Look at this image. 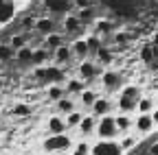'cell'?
<instances>
[{
	"label": "cell",
	"mask_w": 158,
	"mask_h": 155,
	"mask_svg": "<svg viewBox=\"0 0 158 155\" xmlns=\"http://www.w3.org/2000/svg\"><path fill=\"white\" fill-rule=\"evenodd\" d=\"M33 76L40 81V83H48V85H64V81L68 79L66 76V70L62 66H37Z\"/></svg>",
	"instance_id": "obj_1"
},
{
	"label": "cell",
	"mask_w": 158,
	"mask_h": 155,
	"mask_svg": "<svg viewBox=\"0 0 158 155\" xmlns=\"http://www.w3.org/2000/svg\"><path fill=\"white\" fill-rule=\"evenodd\" d=\"M138 96H141V87L138 85H123L118 90V99H116L114 107L118 109V114H132L136 109Z\"/></svg>",
	"instance_id": "obj_2"
},
{
	"label": "cell",
	"mask_w": 158,
	"mask_h": 155,
	"mask_svg": "<svg viewBox=\"0 0 158 155\" xmlns=\"http://www.w3.org/2000/svg\"><path fill=\"white\" fill-rule=\"evenodd\" d=\"M73 144H75L73 135H68V131H66V133H57V135H46L42 142V151L44 153H66L73 149Z\"/></svg>",
	"instance_id": "obj_3"
},
{
	"label": "cell",
	"mask_w": 158,
	"mask_h": 155,
	"mask_svg": "<svg viewBox=\"0 0 158 155\" xmlns=\"http://www.w3.org/2000/svg\"><path fill=\"white\" fill-rule=\"evenodd\" d=\"M97 140H116L118 138V131L114 127V116L108 114V116H101L97 118V125H94V133Z\"/></svg>",
	"instance_id": "obj_4"
},
{
	"label": "cell",
	"mask_w": 158,
	"mask_h": 155,
	"mask_svg": "<svg viewBox=\"0 0 158 155\" xmlns=\"http://www.w3.org/2000/svg\"><path fill=\"white\" fill-rule=\"evenodd\" d=\"M156 129V111L154 114H136L132 116V131L138 135H149Z\"/></svg>",
	"instance_id": "obj_5"
},
{
	"label": "cell",
	"mask_w": 158,
	"mask_h": 155,
	"mask_svg": "<svg viewBox=\"0 0 158 155\" xmlns=\"http://www.w3.org/2000/svg\"><path fill=\"white\" fill-rule=\"evenodd\" d=\"M90 155H125L116 140H97L90 144Z\"/></svg>",
	"instance_id": "obj_6"
},
{
	"label": "cell",
	"mask_w": 158,
	"mask_h": 155,
	"mask_svg": "<svg viewBox=\"0 0 158 155\" xmlns=\"http://www.w3.org/2000/svg\"><path fill=\"white\" fill-rule=\"evenodd\" d=\"M99 74H101V72H99V66L92 59H81V61H79V66H77V79H81L86 85H88V81L97 79Z\"/></svg>",
	"instance_id": "obj_7"
},
{
	"label": "cell",
	"mask_w": 158,
	"mask_h": 155,
	"mask_svg": "<svg viewBox=\"0 0 158 155\" xmlns=\"http://www.w3.org/2000/svg\"><path fill=\"white\" fill-rule=\"evenodd\" d=\"M101 87L108 92H116L123 87V74L118 70H106L101 72Z\"/></svg>",
	"instance_id": "obj_8"
},
{
	"label": "cell",
	"mask_w": 158,
	"mask_h": 155,
	"mask_svg": "<svg viewBox=\"0 0 158 155\" xmlns=\"http://www.w3.org/2000/svg\"><path fill=\"white\" fill-rule=\"evenodd\" d=\"M112 109H114V103H112L110 96H97V101L92 103V107H90L88 114L94 116V118H101V116L112 114Z\"/></svg>",
	"instance_id": "obj_9"
},
{
	"label": "cell",
	"mask_w": 158,
	"mask_h": 155,
	"mask_svg": "<svg viewBox=\"0 0 158 155\" xmlns=\"http://www.w3.org/2000/svg\"><path fill=\"white\" fill-rule=\"evenodd\" d=\"M18 9H20L18 0H0V26L9 24L13 17H15Z\"/></svg>",
	"instance_id": "obj_10"
},
{
	"label": "cell",
	"mask_w": 158,
	"mask_h": 155,
	"mask_svg": "<svg viewBox=\"0 0 158 155\" xmlns=\"http://www.w3.org/2000/svg\"><path fill=\"white\" fill-rule=\"evenodd\" d=\"M62 31L66 35H79L84 31V26H81V22L77 20L75 13H68V15H64V20H62Z\"/></svg>",
	"instance_id": "obj_11"
},
{
	"label": "cell",
	"mask_w": 158,
	"mask_h": 155,
	"mask_svg": "<svg viewBox=\"0 0 158 155\" xmlns=\"http://www.w3.org/2000/svg\"><path fill=\"white\" fill-rule=\"evenodd\" d=\"M136 114H154L156 111V99L152 94H141L136 101Z\"/></svg>",
	"instance_id": "obj_12"
},
{
	"label": "cell",
	"mask_w": 158,
	"mask_h": 155,
	"mask_svg": "<svg viewBox=\"0 0 158 155\" xmlns=\"http://www.w3.org/2000/svg\"><path fill=\"white\" fill-rule=\"evenodd\" d=\"M51 57H53V64H55V66H62V68H64V66L73 59L70 46H68V44H62L59 48H55V50L51 52Z\"/></svg>",
	"instance_id": "obj_13"
},
{
	"label": "cell",
	"mask_w": 158,
	"mask_h": 155,
	"mask_svg": "<svg viewBox=\"0 0 158 155\" xmlns=\"http://www.w3.org/2000/svg\"><path fill=\"white\" fill-rule=\"evenodd\" d=\"M33 29L40 31L42 35H48V33H55L57 31V22H55V17L44 15V17H37V20L33 22Z\"/></svg>",
	"instance_id": "obj_14"
},
{
	"label": "cell",
	"mask_w": 158,
	"mask_h": 155,
	"mask_svg": "<svg viewBox=\"0 0 158 155\" xmlns=\"http://www.w3.org/2000/svg\"><path fill=\"white\" fill-rule=\"evenodd\" d=\"M62 87H64V94H66V96H79V94H81L88 85H86L81 79L73 76V79H66V81H64V85H62Z\"/></svg>",
	"instance_id": "obj_15"
},
{
	"label": "cell",
	"mask_w": 158,
	"mask_h": 155,
	"mask_svg": "<svg viewBox=\"0 0 158 155\" xmlns=\"http://www.w3.org/2000/svg\"><path fill=\"white\" fill-rule=\"evenodd\" d=\"M97 96H99V94H97V92H94L92 87H86V90H84L81 94H79V96H77V99H79V101H77V105H79V109H81V111H86V109H88V111H90V107H92V103L97 101Z\"/></svg>",
	"instance_id": "obj_16"
},
{
	"label": "cell",
	"mask_w": 158,
	"mask_h": 155,
	"mask_svg": "<svg viewBox=\"0 0 158 155\" xmlns=\"http://www.w3.org/2000/svg\"><path fill=\"white\" fill-rule=\"evenodd\" d=\"M55 107H57V116H64L66 114H70V111H75L79 105H77V101L73 99V96H62V99H59L57 103H55Z\"/></svg>",
	"instance_id": "obj_17"
},
{
	"label": "cell",
	"mask_w": 158,
	"mask_h": 155,
	"mask_svg": "<svg viewBox=\"0 0 158 155\" xmlns=\"http://www.w3.org/2000/svg\"><path fill=\"white\" fill-rule=\"evenodd\" d=\"M114 127H116L118 135L130 133L132 131V114H116L114 116Z\"/></svg>",
	"instance_id": "obj_18"
},
{
	"label": "cell",
	"mask_w": 158,
	"mask_h": 155,
	"mask_svg": "<svg viewBox=\"0 0 158 155\" xmlns=\"http://www.w3.org/2000/svg\"><path fill=\"white\" fill-rule=\"evenodd\" d=\"M70 46V52H73V59H86L88 57V48H86V40L84 37H77V40H73V44H68Z\"/></svg>",
	"instance_id": "obj_19"
},
{
	"label": "cell",
	"mask_w": 158,
	"mask_h": 155,
	"mask_svg": "<svg viewBox=\"0 0 158 155\" xmlns=\"http://www.w3.org/2000/svg\"><path fill=\"white\" fill-rule=\"evenodd\" d=\"M46 131L48 135H57V133H66V125H64V118L62 116H51V118L46 120Z\"/></svg>",
	"instance_id": "obj_20"
},
{
	"label": "cell",
	"mask_w": 158,
	"mask_h": 155,
	"mask_svg": "<svg viewBox=\"0 0 158 155\" xmlns=\"http://www.w3.org/2000/svg\"><path fill=\"white\" fill-rule=\"evenodd\" d=\"M94 125H97V118L94 116H90V114H84V118H81V122L77 125V131H79V135H92L94 133Z\"/></svg>",
	"instance_id": "obj_21"
},
{
	"label": "cell",
	"mask_w": 158,
	"mask_h": 155,
	"mask_svg": "<svg viewBox=\"0 0 158 155\" xmlns=\"http://www.w3.org/2000/svg\"><path fill=\"white\" fill-rule=\"evenodd\" d=\"M62 44H66V42H64V33H57V31H55V33H48V35H46L42 48H46L48 52H53L55 48H59Z\"/></svg>",
	"instance_id": "obj_22"
},
{
	"label": "cell",
	"mask_w": 158,
	"mask_h": 155,
	"mask_svg": "<svg viewBox=\"0 0 158 155\" xmlns=\"http://www.w3.org/2000/svg\"><path fill=\"white\" fill-rule=\"evenodd\" d=\"M97 66H110L112 61H114V55H112V50L108 48V46H101L97 50V55H94V59H92Z\"/></svg>",
	"instance_id": "obj_23"
},
{
	"label": "cell",
	"mask_w": 158,
	"mask_h": 155,
	"mask_svg": "<svg viewBox=\"0 0 158 155\" xmlns=\"http://www.w3.org/2000/svg\"><path fill=\"white\" fill-rule=\"evenodd\" d=\"M84 40H86V48H88V57H92V59H94V55H97V50H99V48H101V46H103V40H101V37H99V35H94V33H90V35H86V37H84Z\"/></svg>",
	"instance_id": "obj_24"
},
{
	"label": "cell",
	"mask_w": 158,
	"mask_h": 155,
	"mask_svg": "<svg viewBox=\"0 0 158 155\" xmlns=\"http://www.w3.org/2000/svg\"><path fill=\"white\" fill-rule=\"evenodd\" d=\"M84 114L86 111H81V109H75V111H70V114H66L64 116V125H66V131H70V129H77V125L81 122V118H84Z\"/></svg>",
	"instance_id": "obj_25"
},
{
	"label": "cell",
	"mask_w": 158,
	"mask_h": 155,
	"mask_svg": "<svg viewBox=\"0 0 158 155\" xmlns=\"http://www.w3.org/2000/svg\"><path fill=\"white\" fill-rule=\"evenodd\" d=\"M116 142H118V146H121V151L123 153H127V151H132L134 146H136V142H138V138L130 131V133H123V135H118L116 138Z\"/></svg>",
	"instance_id": "obj_26"
},
{
	"label": "cell",
	"mask_w": 158,
	"mask_h": 155,
	"mask_svg": "<svg viewBox=\"0 0 158 155\" xmlns=\"http://www.w3.org/2000/svg\"><path fill=\"white\" fill-rule=\"evenodd\" d=\"M51 59V52L46 48H33V55H31V64L33 66H46V61Z\"/></svg>",
	"instance_id": "obj_27"
},
{
	"label": "cell",
	"mask_w": 158,
	"mask_h": 155,
	"mask_svg": "<svg viewBox=\"0 0 158 155\" xmlns=\"http://www.w3.org/2000/svg\"><path fill=\"white\" fill-rule=\"evenodd\" d=\"M31 55H33V46H22V48H18L15 55H13V59H18L20 64H31Z\"/></svg>",
	"instance_id": "obj_28"
},
{
	"label": "cell",
	"mask_w": 158,
	"mask_h": 155,
	"mask_svg": "<svg viewBox=\"0 0 158 155\" xmlns=\"http://www.w3.org/2000/svg\"><path fill=\"white\" fill-rule=\"evenodd\" d=\"M27 44H29V35H27V33H15V35L11 37V42H9V48H11V50H18V48L27 46Z\"/></svg>",
	"instance_id": "obj_29"
},
{
	"label": "cell",
	"mask_w": 158,
	"mask_h": 155,
	"mask_svg": "<svg viewBox=\"0 0 158 155\" xmlns=\"http://www.w3.org/2000/svg\"><path fill=\"white\" fill-rule=\"evenodd\" d=\"M73 2L70 0H46V7L53 11V13H59V11H66V7H70Z\"/></svg>",
	"instance_id": "obj_30"
},
{
	"label": "cell",
	"mask_w": 158,
	"mask_h": 155,
	"mask_svg": "<svg viewBox=\"0 0 158 155\" xmlns=\"http://www.w3.org/2000/svg\"><path fill=\"white\" fill-rule=\"evenodd\" d=\"M62 96H66L64 94V87L62 85H48V90H46V99L48 101H53V103H57Z\"/></svg>",
	"instance_id": "obj_31"
},
{
	"label": "cell",
	"mask_w": 158,
	"mask_h": 155,
	"mask_svg": "<svg viewBox=\"0 0 158 155\" xmlns=\"http://www.w3.org/2000/svg\"><path fill=\"white\" fill-rule=\"evenodd\" d=\"M70 151H73L70 155H90V144H88L86 140H79V142L73 144Z\"/></svg>",
	"instance_id": "obj_32"
},
{
	"label": "cell",
	"mask_w": 158,
	"mask_h": 155,
	"mask_svg": "<svg viewBox=\"0 0 158 155\" xmlns=\"http://www.w3.org/2000/svg\"><path fill=\"white\" fill-rule=\"evenodd\" d=\"M141 59H143L145 64H154V59H156V48H154L152 44L143 46V52H141Z\"/></svg>",
	"instance_id": "obj_33"
},
{
	"label": "cell",
	"mask_w": 158,
	"mask_h": 155,
	"mask_svg": "<svg viewBox=\"0 0 158 155\" xmlns=\"http://www.w3.org/2000/svg\"><path fill=\"white\" fill-rule=\"evenodd\" d=\"M15 50L9 48V44H0V61H11Z\"/></svg>",
	"instance_id": "obj_34"
},
{
	"label": "cell",
	"mask_w": 158,
	"mask_h": 155,
	"mask_svg": "<svg viewBox=\"0 0 158 155\" xmlns=\"http://www.w3.org/2000/svg\"><path fill=\"white\" fill-rule=\"evenodd\" d=\"M13 114H15V116H29V114H31V107L24 105V103H20V105L13 107Z\"/></svg>",
	"instance_id": "obj_35"
},
{
	"label": "cell",
	"mask_w": 158,
	"mask_h": 155,
	"mask_svg": "<svg viewBox=\"0 0 158 155\" xmlns=\"http://www.w3.org/2000/svg\"><path fill=\"white\" fill-rule=\"evenodd\" d=\"M70 2H75L79 9H86V7H92V2L90 0H70Z\"/></svg>",
	"instance_id": "obj_36"
},
{
	"label": "cell",
	"mask_w": 158,
	"mask_h": 155,
	"mask_svg": "<svg viewBox=\"0 0 158 155\" xmlns=\"http://www.w3.org/2000/svg\"><path fill=\"white\" fill-rule=\"evenodd\" d=\"M42 155H66V153H42Z\"/></svg>",
	"instance_id": "obj_37"
},
{
	"label": "cell",
	"mask_w": 158,
	"mask_h": 155,
	"mask_svg": "<svg viewBox=\"0 0 158 155\" xmlns=\"http://www.w3.org/2000/svg\"><path fill=\"white\" fill-rule=\"evenodd\" d=\"M33 155H42V153H33Z\"/></svg>",
	"instance_id": "obj_38"
}]
</instances>
